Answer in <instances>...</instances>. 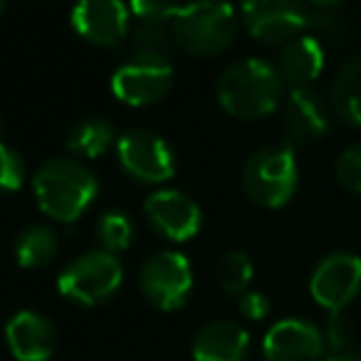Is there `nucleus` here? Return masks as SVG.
Masks as SVG:
<instances>
[{
  "label": "nucleus",
  "mask_w": 361,
  "mask_h": 361,
  "mask_svg": "<svg viewBox=\"0 0 361 361\" xmlns=\"http://www.w3.org/2000/svg\"><path fill=\"white\" fill-rule=\"evenodd\" d=\"M119 164L141 183H164L173 176L176 161L171 146L151 129H131L116 144Z\"/></svg>",
  "instance_id": "6e6552de"
},
{
  "label": "nucleus",
  "mask_w": 361,
  "mask_h": 361,
  "mask_svg": "<svg viewBox=\"0 0 361 361\" xmlns=\"http://www.w3.org/2000/svg\"><path fill=\"white\" fill-rule=\"evenodd\" d=\"M131 11L121 0H80L70 23L80 37L99 47H114L129 32Z\"/></svg>",
  "instance_id": "9b49d317"
},
{
  "label": "nucleus",
  "mask_w": 361,
  "mask_h": 361,
  "mask_svg": "<svg viewBox=\"0 0 361 361\" xmlns=\"http://www.w3.org/2000/svg\"><path fill=\"white\" fill-rule=\"evenodd\" d=\"M331 109L341 121L361 129V55L339 67L331 82Z\"/></svg>",
  "instance_id": "a211bd4d"
},
{
  "label": "nucleus",
  "mask_w": 361,
  "mask_h": 361,
  "mask_svg": "<svg viewBox=\"0 0 361 361\" xmlns=\"http://www.w3.org/2000/svg\"><path fill=\"white\" fill-rule=\"evenodd\" d=\"M178 8V0H129V11L139 23H171Z\"/></svg>",
  "instance_id": "a878e982"
},
{
  "label": "nucleus",
  "mask_w": 361,
  "mask_h": 361,
  "mask_svg": "<svg viewBox=\"0 0 361 361\" xmlns=\"http://www.w3.org/2000/svg\"><path fill=\"white\" fill-rule=\"evenodd\" d=\"M280 72L255 57L233 62L218 80V102L238 119H262L272 114L282 99Z\"/></svg>",
  "instance_id": "f03ea898"
},
{
  "label": "nucleus",
  "mask_w": 361,
  "mask_h": 361,
  "mask_svg": "<svg viewBox=\"0 0 361 361\" xmlns=\"http://www.w3.org/2000/svg\"><path fill=\"white\" fill-rule=\"evenodd\" d=\"M173 85V67L169 60L131 57L111 75V92L129 106H146L164 99Z\"/></svg>",
  "instance_id": "1a4fd4ad"
},
{
  "label": "nucleus",
  "mask_w": 361,
  "mask_h": 361,
  "mask_svg": "<svg viewBox=\"0 0 361 361\" xmlns=\"http://www.w3.org/2000/svg\"><path fill=\"white\" fill-rule=\"evenodd\" d=\"M139 287L144 300L161 312H173L186 305L193 287L191 262L180 252L164 250L146 257L139 272Z\"/></svg>",
  "instance_id": "423d86ee"
},
{
  "label": "nucleus",
  "mask_w": 361,
  "mask_h": 361,
  "mask_svg": "<svg viewBox=\"0 0 361 361\" xmlns=\"http://www.w3.org/2000/svg\"><path fill=\"white\" fill-rule=\"evenodd\" d=\"M6 3H8V0H0V13L6 11Z\"/></svg>",
  "instance_id": "7c9ffc66"
},
{
  "label": "nucleus",
  "mask_w": 361,
  "mask_h": 361,
  "mask_svg": "<svg viewBox=\"0 0 361 361\" xmlns=\"http://www.w3.org/2000/svg\"><path fill=\"white\" fill-rule=\"evenodd\" d=\"M247 198L262 208H280L297 188V161L290 146H262L243 169Z\"/></svg>",
  "instance_id": "20e7f679"
},
{
  "label": "nucleus",
  "mask_w": 361,
  "mask_h": 361,
  "mask_svg": "<svg viewBox=\"0 0 361 361\" xmlns=\"http://www.w3.org/2000/svg\"><path fill=\"white\" fill-rule=\"evenodd\" d=\"M144 211L149 223L169 240H191L201 231V208L178 191H156L146 198Z\"/></svg>",
  "instance_id": "4468645a"
},
{
  "label": "nucleus",
  "mask_w": 361,
  "mask_h": 361,
  "mask_svg": "<svg viewBox=\"0 0 361 361\" xmlns=\"http://www.w3.org/2000/svg\"><path fill=\"white\" fill-rule=\"evenodd\" d=\"M124 280L121 262L114 252L94 250L72 260L57 277V290L65 300L82 307H94L106 302Z\"/></svg>",
  "instance_id": "39448f33"
},
{
  "label": "nucleus",
  "mask_w": 361,
  "mask_h": 361,
  "mask_svg": "<svg viewBox=\"0 0 361 361\" xmlns=\"http://www.w3.org/2000/svg\"><path fill=\"white\" fill-rule=\"evenodd\" d=\"M329 131V104L312 87L290 90L285 102V134L287 144L310 146L317 144Z\"/></svg>",
  "instance_id": "ddd939ff"
},
{
  "label": "nucleus",
  "mask_w": 361,
  "mask_h": 361,
  "mask_svg": "<svg viewBox=\"0 0 361 361\" xmlns=\"http://www.w3.org/2000/svg\"><path fill=\"white\" fill-rule=\"evenodd\" d=\"M267 361H322L326 354L324 334L305 319H282L262 341Z\"/></svg>",
  "instance_id": "f8f14e48"
},
{
  "label": "nucleus",
  "mask_w": 361,
  "mask_h": 361,
  "mask_svg": "<svg viewBox=\"0 0 361 361\" xmlns=\"http://www.w3.org/2000/svg\"><path fill=\"white\" fill-rule=\"evenodd\" d=\"M0 136H3V119H0Z\"/></svg>",
  "instance_id": "2f4dec72"
},
{
  "label": "nucleus",
  "mask_w": 361,
  "mask_h": 361,
  "mask_svg": "<svg viewBox=\"0 0 361 361\" xmlns=\"http://www.w3.org/2000/svg\"><path fill=\"white\" fill-rule=\"evenodd\" d=\"M361 290V260L351 252H334L317 265L310 292L329 312H341Z\"/></svg>",
  "instance_id": "9d476101"
},
{
  "label": "nucleus",
  "mask_w": 361,
  "mask_h": 361,
  "mask_svg": "<svg viewBox=\"0 0 361 361\" xmlns=\"http://www.w3.org/2000/svg\"><path fill=\"white\" fill-rule=\"evenodd\" d=\"M250 334L235 322L218 319L201 326L193 339L191 354L196 361H245Z\"/></svg>",
  "instance_id": "dca6fc26"
},
{
  "label": "nucleus",
  "mask_w": 361,
  "mask_h": 361,
  "mask_svg": "<svg viewBox=\"0 0 361 361\" xmlns=\"http://www.w3.org/2000/svg\"><path fill=\"white\" fill-rule=\"evenodd\" d=\"M324 70V45L314 35H297L282 45L277 72L290 90L310 87Z\"/></svg>",
  "instance_id": "f3484780"
},
{
  "label": "nucleus",
  "mask_w": 361,
  "mask_h": 361,
  "mask_svg": "<svg viewBox=\"0 0 361 361\" xmlns=\"http://www.w3.org/2000/svg\"><path fill=\"white\" fill-rule=\"evenodd\" d=\"M131 42H134V57L169 60L176 40L166 23H139L136 30L131 32Z\"/></svg>",
  "instance_id": "412c9836"
},
{
  "label": "nucleus",
  "mask_w": 361,
  "mask_h": 361,
  "mask_svg": "<svg viewBox=\"0 0 361 361\" xmlns=\"http://www.w3.org/2000/svg\"><path fill=\"white\" fill-rule=\"evenodd\" d=\"M6 341L18 361H50L57 349V331L40 312H18L6 324Z\"/></svg>",
  "instance_id": "2eb2a0df"
},
{
  "label": "nucleus",
  "mask_w": 361,
  "mask_h": 361,
  "mask_svg": "<svg viewBox=\"0 0 361 361\" xmlns=\"http://www.w3.org/2000/svg\"><path fill=\"white\" fill-rule=\"evenodd\" d=\"M216 280L226 295H243L252 280V262L245 252L231 250L218 260Z\"/></svg>",
  "instance_id": "4be33fe9"
},
{
  "label": "nucleus",
  "mask_w": 361,
  "mask_h": 361,
  "mask_svg": "<svg viewBox=\"0 0 361 361\" xmlns=\"http://www.w3.org/2000/svg\"><path fill=\"white\" fill-rule=\"evenodd\" d=\"M312 3L319 8H339V6H344L346 0H312Z\"/></svg>",
  "instance_id": "c756f323"
},
{
  "label": "nucleus",
  "mask_w": 361,
  "mask_h": 361,
  "mask_svg": "<svg viewBox=\"0 0 361 361\" xmlns=\"http://www.w3.org/2000/svg\"><path fill=\"white\" fill-rule=\"evenodd\" d=\"M243 20L257 42L285 45L310 25L302 0H243Z\"/></svg>",
  "instance_id": "0eeeda50"
},
{
  "label": "nucleus",
  "mask_w": 361,
  "mask_h": 361,
  "mask_svg": "<svg viewBox=\"0 0 361 361\" xmlns=\"http://www.w3.org/2000/svg\"><path fill=\"white\" fill-rule=\"evenodd\" d=\"M171 32L186 52L196 57L221 55L233 45L238 20L226 0H193L180 6L171 20Z\"/></svg>",
  "instance_id": "7ed1b4c3"
},
{
  "label": "nucleus",
  "mask_w": 361,
  "mask_h": 361,
  "mask_svg": "<svg viewBox=\"0 0 361 361\" xmlns=\"http://www.w3.org/2000/svg\"><path fill=\"white\" fill-rule=\"evenodd\" d=\"M114 144V129L106 119L90 116V119L77 121L67 134V149L85 159H97L106 154Z\"/></svg>",
  "instance_id": "6ab92c4d"
},
{
  "label": "nucleus",
  "mask_w": 361,
  "mask_h": 361,
  "mask_svg": "<svg viewBox=\"0 0 361 361\" xmlns=\"http://www.w3.org/2000/svg\"><path fill=\"white\" fill-rule=\"evenodd\" d=\"M324 361H361V349L359 346H351L344 351H326Z\"/></svg>",
  "instance_id": "c85d7f7f"
},
{
  "label": "nucleus",
  "mask_w": 361,
  "mask_h": 361,
  "mask_svg": "<svg viewBox=\"0 0 361 361\" xmlns=\"http://www.w3.org/2000/svg\"><path fill=\"white\" fill-rule=\"evenodd\" d=\"M57 233L50 226H30L16 240V260L25 270L45 267L57 255Z\"/></svg>",
  "instance_id": "aec40b11"
},
{
  "label": "nucleus",
  "mask_w": 361,
  "mask_h": 361,
  "mask_svg": "<svg viewBox=\"0 0 361 361\" xmlns=\"http://www.w3.org/2000/svg\"><path fill=\"white\" fill-rule=\"evenodd\" d=\"M324 341H326V351H344L356 346V331H354V322L349 319V314L341 312H329V319H326V329H324Z\"/></svg>",
  "instance_id": "b1692460"
},
{
  "label": "nucleus",
  "mask_w": 361,
  "mask_h": 361,
  "mask_svg": "<svg viewBox=\"0 0 361 361\" xmlns=\"http://www.w3.org/2000/svg\"><path fill=\"white\" fill-rule=\"evenodd\" d=\"M336 178L346 191L361 193V144L341 151V156L336 159Z\"/></svg>",
  "instance_id": "bb28decb"
},
{
  "label": "nucleus",
  "mask_w": 361,
  "mask_h": 361,
  "mask_svg": "<svg viewBox=\"0 0 361 361\" xmlns=\"http://www.w3.org/2000/svg\"><path fill=\"white\" fill-rule=\"evenodd\" d=\"M99 243L106 252H121L134 243V221L124 211H109L97 223Z\"/></svg>",
  "instance_id": "5701e85b"
},
{
  "label": "nucleus",
  "mask_w": 361,
  "mask_h": 361,
  "mask_svg": "<svg viewBox=\"0 0 361 361\" xmlns=\"http://www.w3.org/2000/svg\"><path fill=\"white\" fill-rule=\"evenodd\" d=\"M32 191L45 216L72 223L92 206L99 183L80 161L50 159L32 176Z\"/></svg>",
  "instance_id": "f257e3e1"
},
{
  "label": "nucleus",
  "mask_w": 361,
  "mask_h": 361,
  "mask_svg": "<svg viewBox=\"0 0 361 361\" xmlns=\"http://www.w3.org/2000/svg\"><path fill=\"white\" fill-rule=\"evenodd\" d=\"M25 180V161L16 149L0 141V191H18Z\"/></svg>",
  "instance_id": "393cba45"
},
{
  "label": "nucleus",
  "mask_w": 361,
  "mask_h": 361,
  "mask_svg": "<svg viewBox=\"0 0 361 361\" xmlns=\"http://www.w3.org/2000/svg\"><path fill=\"white\" fill-rule=\"evenodd\" d=\"M240 312H243V317H247V319L260 322L270 314V300H267L262 292H243Z\"/></svg>",
  "instance_id": "cd10ccee"
}]
</instances>
